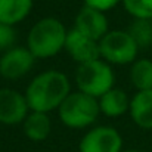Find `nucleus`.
I'll return each instance as SVG.
<instances>
[{
	"mask_svg": "<svg viewBox=\"0 0 152 152\" xmlns=\"http://www.w3.org/2000/svg\"><path fill=\"white\" fill-rule=\"evenodd\" d=\"M83 1H84L86 6H90V7H93V9L102 10V12H105V13L121 3V0H83Z\"/></svg>",
	"mask_w": 152,
	"mask_h": 152,
	"instance_id": "nucleus-19",
	"label": "nucleus"
},
{
	"mask_svg": "<svg viewBox=\"0 0 152 152\" xmlns=\"http://www.w3.org/2000/svg\"><path fill=\"white\" fill-rule=\"evenodd\" d=\"M72 28H75L80 33L86 34L87 37L99 42L109 31V21H108V16L105 12L83 4V7L78 10V13L74 19Z\"/></svg>",
	"mask_w": 152,
	"mask_h": 152,
	"instance_id": "nucleus-10",
	"label": "nucleus"
},
{
	"mask_svg": "<svg viewBox=\"0 0 152 152\" xmlns=\"http://www.w3.org/2000/svg\"><path fill=\"white\" fill-rule=\"evenodd\" d=\"M68 30L55 16L39 19L28 31L27 49L36 59H49L64 50Z\"/></svg>",
	"mask_w": 152,
	"mask_h": 152,
	"instance_id": "nucleus-2",
	"label": "nucleus"
},
{
	"mask_svg": "<svg viewBox=\"0 0 152 152\" xmlns=\"http://www.w3.org/2000/svg\"><path fill=\"white\" fill-rule=\"evenodd\" d=\"M101 115L99 103L96 98H92L80 90L71 92L58 108V117L61 123L74 130L90 129Z\"/></svg>",
	"mask_w": 152,
	"mask_h": 152,
	"instance_id": "nucleus-3",
	"label": "nucleus"
},
{
	"mask_svg": "<svg viewBox=\"0 0 152 152\" xmlns=\"http://www.w3.org/2000/svg\"><path fill=\"white\" fill-rule=\"evenodd\" d=\"M129 114L137 127L152 130V90L136 92L130 99Z\"/></svg>",
	"mask_w": 152,
	"mask_h": 152,
	"instance_id": "nucleus-11",
	"label": "nucleus"
},
{
	"mask_svg": "<svg viewBox=\"0 0 152 152\" xmlns=\"http://www.w3.org/2000/svg\"><path fill=\"white\" fill-rule=\"evenodd\" d=\"M139 49L129 30H109L99 40V56L109 65H132Z\"/></svg>",
	"mask_w": 152,
	"mask_h": 152,
	"instance_id": "nucleus-5",
	"label": "nucleus"
},
{
	"mask_svg": "<svg viewBox=\"0 0 152 152\" xmlns=\"http://www.w3.org/2000/svg\"><path fill=\"white\" fill-rule=\"evenodd\" d=\"M34 7V0H0V22L18 25L28 18Z\"/></svg>",
	"mask_w": 152,
	"mask_h": 152,
	"instance_id": "nucleus-14",
	"label": "nucleus"
},
{
	"mask_svg": "<svg viewBox=\"0 0 152 152\" xmlns=\"http://www.w3.org/2000/svg\"><path fill=\"white\" fill-rule=\"evenodd\" d=\"M74 81L77 90L99 99L108 90L115 87V72L112 69V65L99 58L96 61L78 65Z\"/></svg>",
	"mask_w": 152,
	"mask_h": 152,
	"instance_id": "nucleus-4",
	"label": "nucleus"
},
{
	"mask_svg": "<svg viewBox=\"0 0 152 152\" xmlns=\"http://www.w3.org/2000/svg\"><path fill=\"white\" fill-rule=\"evenodd\" d=\"M36 61L27 46H13L0 55V77L9 81L19 80L34 68Z\"/></svg>",
	"mask_w": 152,
	"mask_h": 152,
	"instance_id": "nucleus-7",
	"label": "nucleus"
},
{
	"mask_svg": "<svg viewBox=\"0 0 152 152\" xmlns=\"http://www.w3.org/2000/svg\"><path fill=\"white\" fill-rule=\"evenodd\" d=\"M123 136L112 126H93L80 139L78 152H121Z\"/></svg>",
	"mask_w": 152,
	"mask_h": 152,
	"instance_id": "nucleus-6",
	"label": "nucleus"
},
{
	"mask_svg": "<svg viewBox=\"0 0 152 152\" xmlns=\"http://www.w3.org/2000/svg\"><path fill=\"white\" fill-rule=\"evenodd\" d=\"M129 33L133 36L139 48L152 45V19H134Z\"/></svg>",
	"mask_w": 152,
	"mask_h": 152,
	"instance_id": "nucleus-16",
	"label": "nucleus"
},
{
	"mask_svg": "<svg viewBox=\"0 0 152 152\" xmlns=\"http://www.w3.org/2000/svg\"><path fill=\"white\" fill-rule=\"evenodd\" d=\"M22 132L25 137L31 142H43L50 136L52 120L49 114L30 111L22 123Z\"/></svg>",
	"mask_w": 152,
	"mask_h": 152,
	"instance_id": "nucleus-13",
	"label": "nucleus"
},
{
	"mask_svg": "<svg viewBox=\"0 0 152 152\" xmlns=\"http://www.w3.org/2000/svg\"><path fill=\"white\" fill-rule=\"evenodd\" d=\"M69 77L59 69H46L33 77L25 89V99L30 111L50 114L71 93Z\"/></svg>",
	"mask_w": 152,
	"mask_h": 152,
	"instance_id": "nucleus-1",
	"label": "nucleus"
},
{
	"mask_svg": "<svg viewBox=\"0 0 152 152\" xmlns=\"http://www.w3.org/2000/svg\"><path fill=\"white\" fill-rule=\"evenodd\" d=\"M130 99H132V96H129V93L126 90L118 89V87H112L111 90H108L105 95H102L98 99L101 114L108 118L121 117L126 112H129Z\"/></svg>",
	"mask_w": 152,
	"mask_h": 152,
	"instance_id": "nucleus-12",
	"label": "nucleus"
},
{
	"mask_svg": "<svg viewBox=\"0 0 152 152\" xmlns=\"http://www.w3.org/2000/svg\"><path fill=\"white\" fill-rule=\"evenodd\" d=\"M121 152H142V151H139V149H123Z\"/></svg>",
	"mask_w": 152,
	"mask_h": 152,
	"instance_id": "nucleus-20",
	"label": "nucleus"
},
{
	"mask_svg": "<svg viewBox=\"0 0 152 152\" xmlns=\"http://www.w3.org/2000/svg\"><path fill=\"white\" fill-rule=\"evenodd\" d=\"M130 83L136 92L152 90V59L137 58L130 65Z\"/></svg>",
	"mask_w": 152,
	"mask_h": 152,
	"instance_id": "nucleus-15",
	"label": "nucleus"
},
{
	"mask_svg": "<svg viewBox=\"0 0 152 152\" xmlns=\"http://www.w3.org/2000/svg\"><path fill=\"white\" fill-rule=\"evenodd\" d=\"M16 42V30L12 25H6L0 22V52H4L13 46Z\"/></svg>",
	"mask_w": 152,
	"mask_h": 152,
	"instance_id": "nucleus-18",
	"label": "nucleus"
},
{
	"mask_svg": "<svg viewBox=\"0 0 152 152\" xmlns=\"http://www.w3.org/2000/svg\"><path fill=\"white\" fill-rule=\"evenodd\" d=\"M64 50L68 53V56L77 62V65L96 61L99 59V42L87 37L86 34L80 33L75 28L68 30Z\"/></svg>",
	"mask_w": 152,
	"mask_h": 152,
	"instance_id": "nucleus-9",
	"label": "nucleus"
},
{
	"mask_svg": "<svg viewBox=\"0 0 152 152\" xmlns=\"http://www.w3.org/2000/svg\"><path fill=\"white\" fill-rule=\"evenodd\" d=\"M28 112L30 106L24 93L10 87L0 89V124L3 126L22 124Z\"/></svg>",
	"mask_w": 152,
	"mask_h": 152,
	"instance_id": "nucleus-8",
	"label": "nucleus"
},
{
	"mask_svg": "<svg viewBox=\"0 0 152 152\" xmlns=\"http://www.w3.org/2000/svg\"><path fill=\"white\" fill-rule=\"evenodd\" d=\"M121 4L133 19H152V0H121Z\"/></svg>",
	"mask_w": 152,
	"mask_h": 152,
	"instance_id": "nucleus-17",
	"label": "nucleus"
}]
</instances>
